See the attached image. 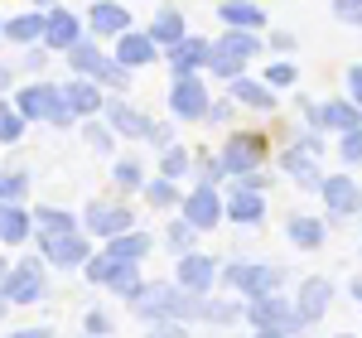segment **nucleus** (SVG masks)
Returning <instances> with one entry per match:
<instances>
[{
	"label": "nucleus",
	"mask_w": 362,
	"mask_h": 338,
	"mask_svg": "<svg viewBox=\"0 0 362 338\" xmlns=\"http://www.w3.org/2000/svg\"><path fill=\"white\" fill-rule=\"evenodd\" d=\"M280 165H285V174L300 184V189H319V165H314V150H305V145H290L285 155H280Z\"/></svg>",
	"instance_id": "18"
},
{
	"label": "nucleus",
	"mask_w": 362,
	"mask_h": 338,
	"mask_svg": "<svg viewBox=\"0 0 362 338\" xmlns=\"http://www.w3.org/2000/svg\"><path fill=\"white\" fill-rule=\"evenodd\" d=\"M290 242L295 247H319L324 242V223L319 218H290Z\"/></svg>",
	"instance_id": "31"
},
{
	"label": "nucleus",
	"mask_w": 362,
	"mask_h": 338,
	"mask_svg": "<svg viewBox=\"0 0 362 338\" xmlns=\"http://www.w3.org/2000/svg\"><path fill=\"white\" fill-rule=\"evenodd\" d=\"M232 102H242V107H256V112H271L276 107V97H271V83H251V78H232Z\"/></svg>",
	"instance_id": "24"
},
{
	"label": "nucleus",
	"mask_w": 362,
	"mask_h": 338,
	"mask_svg": "<svg viewBox=\"0 0 362 338\" xmlns=\"http://www.w3.org/2000/svg\"><path fill=\"white\" fill-rule=\"evenodd\" d=\"M145 194H150V203H155V208H169V203H174V184H169V174H160V179H150V189H145Z\"/></svg>",
	"instance_id": "37"
},
{
	"label": "nucleus",
	"mask_w": 362,
	"mask_h": 338,
	"mask_svg": "<svg viewBox=\"0 0 362 338\" xmlns=\"http://www.w3.org/2000/svg\"><path fill=\"white\" fill-rule=\"evenodd\" d=\"M5 87H10V68L0 63V92H5Z\"/></svg>",
	"instance_id": "49"
},
{
	"label": "nucleus",
	"mask_w": 362,
	"mask_h": 338,
	"mask_svg": "<svg viewBox=\"0 0 362 338\" xmlns=\"http://www.w3.org/2000/svg\"><path fill=\"white\" fill-rule=\"evenodd\" d=\"M218 276H223L227 285H237L242 295H251V300L280 290V281H285V271H280V266H247V261H242V266H227V271H218Z\"/></svg>",
	"instance_id": "6"
},
{
	"label": "nucleus",
	"mask_w": 362,
	"mask_h": 338,
	"mask_svg": "<svg viewBox=\"0 0 362 338\" xmlns=\"http://www.w3.org/2000/svg\"><path fill=\"white\" fill-rule=\"evenodd\" d=\"M5 39H15V44H34V39H44V15L34 10V15H20V20H5Z\"/></svg>",
	"instance_id": "29"
},
{
	"label": "nucleus",
	"mask_w": 362,
	"mask_h": 338,
	"mask_svg": "<svg viewBox=\"0 0 362 338\" xmlns=\"http://www.w3.org/2000/svg\"><path fill=\"white\" fill-rule=\"evenodd\" d=\"M126 227H131V213L116 208V203H92V208H87V232H92V237H116V232H126Z\"/></svg>",
	"instance_id": "19"
},
{
	"label": "nucleus",
	"mask_w": 362,
	"mask_h": 338,
	"mask_svg": "<svg viewBox=\"0 0 362 338\" xmlns=\"http://www.w3.org/2000/svg\"><path fill=\"white\" fill-rule=\"evenodd\" d=\"M29 227H34V218H29L25 208H20V198H0V242H25Z\"/></svg>",
	"instance_id": "20"
},
{
	"label": "nucleus",
	"mask_w": 362,
	"mask_h": 338,
	"mask_svg": "<svg viewBox=\"0 0 362 338\" xmlns=\"http://www.w3.org/2000/svg\"><path fill=\"white\" fill-rule=\"evenodd\" d=\"M63 97H68V107H73V116H97L102 112V92H97V83H87V78H78V83L63 87Z\"/></svg>",
	"instance_id": "23"
},
{
	"label": "nucleus",
	"mask_w": 362,
	"mask_h": 338,
	"mask_svg": "<svg viewBox=\"0 0 362 338\" xmlns=\"http://www.w3.org/2000/svg\"><path fill=\"white\" fill-rule=\"evenodd\" d=\"M223 174H247V169H261L266 165V136H256V131H242V136H232L223 145Z\"/></svg>",
	"instance_id": "5"
},
{
	"label": "nucleus",
	"mask_w": 362,
	"mask_h": 338,
	"mask_svg": "<svg viewBox=\"0 0 362 338\" xmlns=\"http://www.w3.org/2000/svg\"><path fill=\"white\" fill-rule=\"evenodd\" d=\"M39 252H44V261H54V266H83L87 256H92V247H87V237L73 227V232H44V242H39Z\"/></svg>",
	"instance_id": "7"
},
{
	"label": "nucleus",
	"mask_w": 362,
	"mask_h": 338,
	"mask_svg": "<svg viewBox=\"0 0 362 338\" xmlns=\"http://www.w3.org/2000/svg\"><path fill=\"white\" fill-rule=\"evenodd\" d=\"M334 15L343 25H362V0H334Z\"/></svg>",
	"instance_id": "41"
},
{
	"label": "nucleus",
	"mask_w": 362,
	"mask_h": 338,
	"mask_svg": "<svg viewBox=\"0 0 362 338\" xmlns=\"http://www.w3.org/2000/svg\"><path fill=\"white\" fill-rule=\"evenodd\" d=\"M155 58H160V44H155L150 34H131V29L116 34V63H121V68H145V63H155Z\"/></svg>",
	"instance_id": "14"
},
{
	"label": "nucleus",
	"mask_w": 362,
	"mask_h": 338,
	"mask_svg": "<svg viewBox=\"0 0 362 338\" xmlns=\"http://www.w3.org/2000/svg\"><path fill=\"white\" fill-rule=\"evenodd\" d=\"M208 63V44L194 39V34H179L174 44H169V68H174V78H184V73H198Z\"/></svg>",
	"instance_id": "17"
},
{
	"label": "nucleus",
	"mask_w": 362,
	"mask_h": 338,
	"mask_svg": "<svg viewBox=\"0 0 362 338\" xmlns=\"http://www.w3.org/2000/svg\"><path fill=\"white\" fill-rule=\"evenodd\" d=\"M107 256H121V261H140V256H150V237H145V232H136V227H126V232L107 237Z\"/></svg>",
	"instance_id": "25"
},
{
	"label": "nucleus",
	"mask_w": 362,
	"mask_h": 338,
	"mask_svg": "<svg viewBox=\"0 0 362 338\" xmlns=\"http://www.w3.org/2000/svg\"><path fill=\"white\" fill-rule=\"evenodd\" d=\"M348 87H353V102L362 107V68H353V73H348Z\"/></svg>",
	"instance_id": "47"
},
{
	"label": "nucleus",
	"mask_w": 362,
	"mask_h": 338,
	"mask_svg": "<svg viewBox=\"0 0 362 338\" xmlns=\"http://www.w3.org/2000/svg\"><path fill=\"white\" fill-rule=\"evenodd\" d=\"M338 150H343V165H353V160H362V126H353V131H343V141H338Z\"/></svg>",
	"instance_id": "39"
},
{
	"label": "nucleus",
	"mask_w": 362,
	"mask_h": 338,
	"mask_svg": "<svg viewBox=\"0 0 362 338\" xmlns=\"http://www.w3.org/2000/svg\"><path fill=\"white\" fill-rule=\"evenodd\" d=\"M87 281L92 285H112V290H121V295H136L140 290V276H136V261H121V256H87L83 261Z\"/></svg>",
	"instance_id": "4"
},
{
	"label": "nucleus",
	"mask_w": 362,
	"mask_h": 338,
	"mask_svg": "<svg viewBox=\"0 0 362 338\" xmlns=\"http://www.w3.org/2000/svg\"><path fill=\"white\" fill-rule=\"evenodd\" d=\"M227 218L232 223H261L266 218V198H261V189H247V184H232L227 189Z\"/></svg>",
	"instance_id": "15"
},
{
	"label": "nucleus",
	"mask_w": 362,
	"mask_h": 338,
	"mask_svg": "<svg viewBox=\"0 0 362 338\" xmlns=\"http://www.w3.org/2000/svg\"><path fill=\"white\" fill-rule=\"evenodd\" d=\"M261 54V39H256V29H232L227 25V34L218 39V44H208V63L203 68H213L218 78H237L242 68H247V58Z\"/></svg>",
	"instance_id": "1"
},
{
	"label": "nucleus",
	"mask_w": 362,
	"mask_h": 338,
	"mask_svg": "<svg viewBox=\"0 0 362 338\" xmlns=\"http://www.w3.org/2000/svg\"><path fill=\"white\" fill-rule=\"evenodd\" d=\"M189 169V150H179V145H165V174L169 179H179Z\"/></svg>",
	"instance_id": "40"
},
{
	"label": "nucleus",
	"mask_w": 362,
	"mask_h": 338,
	"mask_svg": "<svg viewBox=\"0 0 362 338\" xmlns=\"http://www.w3.org/2000/svg\"><path fill=\"white\" fill-rule=\"evenodd\" d=\"M169 112L179 116V121H203V112H208V92H203V83H198L194 73L174 78V92H169Z\"/></svg>",
	"instance_id": "9"
},
{
	"label": "nucleus",
	"mask_w": 362,
	"mask_h": 338,
	"mask_svg": "<svg viewBox=\"0 0 362 338\" xmlns=\"http://www.w3.org/2000/svg\"><path fill=\"white\" fill-rule=\"evenodd\" d=\"M34 5H58V0H34Z\"/></svg>",
	"instance_id": "50"
},
{
	"label": "nucleus",
	"mask_w": 362,
	"mask_h": 338,
	"mask_svg": "<svg viewBox=\"0 0 362 338\" xmlns=\"http://www.w3.org/2000/svg\"><path fill=\"white\" fill-rule=\"evenodd\" d=\"M179 34H184V15H179L174 5H165V10L155 15V25H150V39H155V44H174Z\"/></svg>",
	"instance_id": "30"
},
{
	"label": "nucleus",
	"mask_w": 362,
	"mask_h": 338,
	"mask_svg": "<svg viewBox=\"0 0 362 338\" xmlns=\"http://www.w3.org/2000/svg\"><path fill=\"white\" fill-rule=\"evenodd\" d=\"M15 102H20L15 112L25 116V121H54V126H73V107H68L63 87L29 83V87H20V97H15Z\"/></svg>",
	"instance_id": "2"
},
{
	"label": "nucleus",
	"mask_w": 362,
	"mask_h": 338,
	"mask_svg": "<svg viewBox=\"0 0 362 338\" xmlns=\"http://www.w3.org/2000/svg\"><path fill=\"white\" fill-rule=\"evenodd\" d=\"M87 25H92V34H121V29L131 25V15H126V5L97 0V5L87 10Z\"/></svg>",
	"instance_id": "22"
},
{
	"label": "nucleus",
	"mask_w": 362,
	"mask_h": 338,
	"mask_svg": "<svg viewBox=\"0 0 362 338\" xmlns=\"http://www.w3.org/2000/svg\"><path fill=\"white\" fill-rule=\"evenodd\" d=\"M247 319H251V329H256V334H276V338L300 334V329H305V324H300V314H295V305H285L276 290H271V295H256V300H251V310H247Z\"/></svg>",
	"instance_id": "3"
},
{
	"label": "nucleus",
	"mask_w": 362,
	"mask_h": 338,
	"mask_svg": "<svg viewBox=\"0 0 362 338\" xmlns=\"http://www.w3.org/2000/svg\"><path fill=\"white\" fill-rule=\"evenodd\" d=\"M0 25H5V20H0Z\"/></svg>",
	"instance_id": "51"
},
{
	"label": "nucleus",
	"mask_w": 362,
	"mask_h": 338,
	"mask_svg": "<svg viewBox=\"0 0 362 338\" xmlns=\"http://www.w3.org/2000/svg\"><path fill=\"white\" fill-rule=\"evenodd\" d=\"M194 232L198 227L189 223V218H179V223L169 227V247H174V252H189V247H194Z\"/></svg>",
	"instance_id": "36"
},
{
	"label": "nucleus",
	"mask_w": 362,
	"mask_h": 338,
	"mask_svg": "<svg viewBox=\"0 0 362 338\" xmlns=\"http://www.w3.org/2000/svg\"><path fill=\"white\" fill-rule=\"evenodd\" d=\"M223 25H232V29H261L266 25V10H256L251 0H223Z\"/></svg>",
	"instance_id": "26"
},
{
	"label": "nucleus",
	"mask_w": 362,
	"mask_h": 338,
	"mask_svg": "<svg viewBox=\"0 0 362 338\" xmlns=\"http://www.w3.org/2000/svg\"><path fill=\"white\" fill-rule=\"evenodd\" d=\"M198 319H208V324H237L242 319V305H232V300H203V314Z\"/></svg>",
	"instance_id": "33"
},
{
	"label": "nucleus",
	"mask_w": 362,
	"mask_h": 338,
	"mask_svg": "<svg viewBox=\"0 0 362 338\" xmlns=\"http://www.w3.org/2000/svg\"><path fill=\"white\" fill-rule=\"evenodd\" d=\"M227 116H232V107H227V102H218V107L208 102V112H203V121H227Z\"/></svg>",
	"instance_id": "46"
},
{
	"label": "nucleus",
	"mask_w": 362,
	"mask_h": 338,
	"mask_svg": "<svg viewBox=\"0 0 362 338\" xmlns=\"http://www.w3.org/2000/svg\"><path fill=\"white\" fill-rule=\"evenodd\" d=\"M92 78H102V83H112V87H126L131 83V68H121L116 58H102V68H97Z\"/></svg>",
	"instance_id": "35"
},
{
	"label": "nucleus",
	"mask_w": 362,
	"mask_h": 338,
	"mask_svg": "<svg viewBox=\"0 0 362 338\" xmlns=\"http://www.w3.org/2000/svg\"><path fill=\"white\" fill-rule=\"evenodd\" d=\"M87 141H92V150H112V131H102V126H87Z\"/></svg>",
	"instance_id": "44"
},
{
	"label": "nucleus",
	"mask_w": 362,
	"mask_h": 338,
	"mask_svg": "<svg viewBox=\"0 0 362 338\" xmlns=\"http://www.w3.org/2000/svg\"><path fill=\"white\" fill-rule=\"evenodd\" d=\"M102 112L112 116V131H116V136L150 141V131H155V121H150V116H140L136 107H126V102H102Z\"/></svg>",
	"instance_id": "16"
},
{
	"label": "nucleus",
	"mask_w": 362,
	"mask_h": 338,
	"mask_svg": "<svg viewBox=\"0 0 362 338\" xmlns=\"http://www.w3.org/2000/svg\"><path fill=\"white\" fill-rule=\"evenodd\" d=\"M319 189H324V203H329V213H334L338 223L353 218V213L362 208V189L353 184V179H343V174H338V179H319Z\"/></svg>",
	"instance_id": "13"
},
{
	"label": "nucleus",
	"mask_w": 362,
	"mask_h": 338,
	"mask_svg": "<svg viewBox=\"0 0 362 338\" xmlns=\"http://www.w3.org/2000/svg\"><path fill=\"white\" fill-rule=\"evenodd\" d=\"M184 218L198 227V232H208V227H218V218H223V198H218V184H198L194 194L184 198Z\"/></svg>",
	"instance_id": "10"
},
{
	"label": "nucleus",
	"mask_w": 362,
	"mask_h": 338,
	"mask_svg": "<svg viewBox=\"0 0 362 338\" xmlns=\"http://www.w3.org/2000/svg\"><path fill=\"white\" fill-rule=\"evenodd\" d=\"M63 54H68V68H73V73H83V78H92V73L102 68V54H97V44H87V39H73Z\"/></svg>",
	"instance_id": "27"
},
{
	"label": "nucleus",
	"mask_w": 362,
	"mask_h": 338,
	"mask_svg": "<svg viewBox=\"0 0 362 338\" xmlns=\"http://www.w3.org/2000/svg\"><path fill=\"white\" fill-rule=\"evenodd\" d=\"M266 83L271 87H290L295 83V63H271V68H266Z\"/></svg>",
	"instance_id": "42"
},
{
	"label": "nucleus",
	"mask_w": 362,
	"mask_h": 338,
	"mask_svg": "<svg viewBox=\"0 0 362 338\" xmlns=\"http://www.w3.org/2000/svg\"><path fill=\"white\" fill-rule=\"evenodd\" d=\"M25 136V116L15 112L10 102H0V145H15Z\"/></svg>",
	"instance_id": "34"
},
{
	"label": "nucleus",
	"mask_w": 362,
	"mask_h": 338,
	"mask_svg": "<svg viewBox=\"0 0 362 338\" xmlns=\"http://www.w3.org/2000/svg\"><path fill=\"white\" fill-rule=\"evenodd\" d=\"M218 281V266H213V256H198L194 247L189 252H179V285L184 290H194V295H208Z\"/></svg>",
	"instance_id": "11"
},
{
	"label": "nucleus",
	"mask_w": 362,
	"mask_h": 338,
	"mask_svg": "<svg viewBox=\"0 0 362 338\" xmlns=\"http://www.w3.org/2000/svg\"><path fill=\"white\" fill-rule=\"evenodd\" d=\"M44 63H49V58H44V49H29V58H25L29 73H34V68H44Z\"/></svg>",
	"instance_id": "48"
},
{
	"label": "nucleus",
	"mask_w": 362,
	"mask_h": 338,
	"mask_svg": "<svg viewBox=\"0 0 362 338\" xmlns=\"http://www.w3.org/2000/svg\"><path fill=\"white\" fill-rule=\"evenodd\" d=\"M73 39H83V25H78L68 10H49V15H44V44H49V49H68Z\"/></svg>",
	"instance_id": "21"
},
{
	"label": "nucleus",
	"mask_w": 362,
	"mask_h": 338,
	"mask_svg": "<svg viewBox=\"0 0 362 338\" xmlns=\"http://www.w3.org/2000/svg\"><path fill=\"white\" fill-rule=\"evenodd\" d=\"M29 194V179L20 169H10V174H0V198H25Z\"/></svg>",
	"instance_id": "38"
},
{
	"label": "nucleus",
	"mask_w": 362,
	"mask_h": 338,
	"mask_svg": "<svg viewBox=\"0 0 362 338\" xmlns=\"http://www.w3.org/2000/svg\"><path fill=\"white\" fill-rule=\"evenodd\" d=\"M329 300H334V285L324 281V276H309V281L300 285V300H295L300 324H319V319L329 314Z\"/></svg>",
	"instance_id": "12"
},
{
	"label": "nucleus",
	"mask_w": 362,
	"mask_h": 338,
	"mask_svg": "<svg viewBox=\"0 0 362 338\" xmlns=\"http://www.w3.org/2000/svg\"><path fill=\"white\" fill-rule=\"evenodd\" d=\"M116 184H121V189H140V165L136 160H121V165H116Z\"/></svg>",
	"instance_id": "43"
},
{
	"label": "nucleus",
	"mask_w": 362,
	"mask_h": 338,
	"mask_svg": "<svg viewBox=\"0 0 362 338\" xmlns=\"http://www.w3.org/2000/svg\"><path fill=\"white\" fill-rule=\"evenodd\" d=\"M5 300H15V305H34V300H44V266L29 256L20 261L10 276H5Z\"/></svg>",
	"instance_id": "8"
},
{
	"label": "nucleus",
	"mask_w": 362,
	"mask_h": 338,
	"mask_svg": "<svg viewBox=\"0 0 362 338\" xmlns=\"http://www.w3.org/2000/svg\"><path fill=\"white\" fill-rule=\"evenodd\" d=\"M319 116H324V126H334V131H353V126H362V107L358 102H329V107H319Z\"/></svg>",
	"instance_id": "28"
},
{
	"label": "nucleus",
	"mask_w": 362,
	"mask_h": 338,
	"mask_svg": "<svg viewBox=\"0 0 362 338\" xmlns=\"http://www.w3.org/2000/svg\"><path fill=\"white\" fill-rule=\"evenodd\" d=\"M29 218L39 232H73V213H63V208H34Z\"/></svg>",
	"instance_id": "32"
},
{
	"label": "nucleus",
	"mask_w": 362,
	"mask_h": 338,
	"mask_svg": "<svg viewBox=\"0 0 362 338\" xmlns=\"http://www.w3.org/2000/svg\"><path fill=\"white\" fill-rule=\"evenodd\" d=\"M87 334H112V319H107L102 310H92L87 314Z\"/></svg>",
	"instance_id": "45"
}]
</instances>
